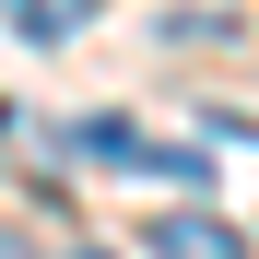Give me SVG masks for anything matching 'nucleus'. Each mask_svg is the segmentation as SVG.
Returning a JSON list of instances; mask_svg holds the SVG:
<instances>
[{
  "instance_id": "nucleus-1",
  "label": "nucleus",
  "mask_w": 259,
  "mask_h": 259,
  "mask_svg": "<svg viewBox=\"0 0 259 259\" xmlns=\"http://www.w3.org/2000/svg\"><path fill=\"white\" fill-rule=\"evenodd\" d=\"M59 153H71V165H142V177H177V189H200V177H212L200 153H177V142H142L130 118H71V130H59Z\"/></svg>"
},
{
  "instance_id": "nucleus-2",
  "label": "nucleus",
  "mask_w": 259,
  "mask_h": 259,
  "mask_svg": "<svg viewBox=\"0 0 259 259\" xmlns=\"http://www.w3.org/2000/svg\"><path fill=\"white\" fill-rule=\"evenodd\" d=\"M153 259H247V236L212 212H153Z\"/></svg>"
},
{
  "instance_id": "nucleus-4",
  "label": "nucleus",
  "mask_w": 259,
  "mask_h": 259,
  "mask_svg": "<svg viewBox=\"0 0 259 259\" xmlns=\"http://www.w3.org/2000/svg\"><path fill=\"white\" fill-rule=\"evenodd\" d=\"M82 259H106V247H82Z\"/></svg>"
},
{
  "instance_id": "nucleus-3",
  "label": "nucleus",
  "mask_w": 259,
  "mask_h": 259,
  "mask_svg": "<svg viewBox=\"0 0 259 259\" xmlns=\"http://www.w3.org/2000/svg\"><path fill=\"white\" fill-rule=\"evenodd\" d=\"M0 24H12L24 48H59V35H82V24H95V0H0Z\"/></svg>"
}]
</instances>
